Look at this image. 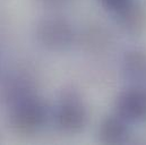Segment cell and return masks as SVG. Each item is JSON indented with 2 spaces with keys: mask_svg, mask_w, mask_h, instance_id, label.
Segmentation results:
<instances>
[{
  "mask_svg": "<svg viewBox=\"0 0 146 145\" xmlns=\"http://www.w3.org/2000/svg\"><path fill=\"white\" fill-rule=\"evenodd\" d=\"M87 122V111L79 98L74 93H66L57 110V124L68 134L79 133Z\"/></svg>",
  "mask_w": 146,
  "mask_h": 145,
  "instance_id": "3957f363",
  "label": "cell"
},
{
  "mask_svg": "<svg viewBox=\"0 0 146 145\" xmlns=\"http://www.w3.org/2000/svg\"><path fill=\"white\" fill-rule=\"evenodd\" d=\"M125 121L119 116L107 117L100 126V141L104 144H122L127 141L129 130Z\"/></svg>",
  "mask_w": 146,
  "mask_h": 145,
  "instance_id": "8992f818",
  "label": "cell"
},
{
  "mask_svg": "<svg viewBox=\"0 0 146 145\" xmlns=\"http://www.w3.org/2000/svg\"><path fill=\"white\" fill-rule=\"evenodd\" d=\"M36 34L38 41L48 49L64 50L68 48L74 39L70 24L59 17H50L40 22Z\"/></svg>",
  "mask_w": 146,
  "mask_h": 145,
  "instance_id": "7a4b0ae2",
  "label": "cell"
},
{
  "mask_svg": "<svg viewBox=\"0 0 146 145\" xmlns=\"http://www.w3.org/2000/svg\"><path fill=\"white\" fill-rule=\"evenodd\" d=\"M115 14L119 24L126 32L138 35L146 31V7L141 2L133 0Z\"/></svg>",
  "mask_w": 146,
  "mask_h": 145,
  "instance_id": "5b68a950",
  "label": "cell"
},
{
  "mask_svg": "<svg viewBox=\"0 0 146 145\" xmlns=\"http://www.w3.org/2000/svg\"><path fill=\"white\" fill-rule=\"evenodd\" d=\"M38 1H41V2H43L45 5H49V6H57V5L64 3L67 0H38Z\"/></svg>",
  "mask_w": 146,
  "mask_h": 145,
  "instance_id": "9c48e42d",
  "label": "cell"
},
{
  "mask_svg": "<svg viewBox=\"0 0 146 145\" xmlns=\"http://www.w3.org/2000/svg\"><path fill=\"white\" fill-rule=\"evenodd\" d=\"M100 1L106 9L113 13H118L128 3H130L133 0H100Z\"/></svg>",
  "mask_w": 146,
  "mask_h": 145,
  "instance_id": "ba28073f",
  "label": "cell"
},
{
  "mask_svg": "<svg viewBox=\"0 0 146 145\" xmlns=\"http://www.w3.org/2000/svg\"><path fill=\"white\" fill-rule=\"evenodd\" d=\"M123 72L126 76L135 82H146V52L136 50L125 56Z\"/></svg>",
  "mask_w": 146,
  "mask_h": 145,
  "instance_id": "52a82bcc",
  "label": "cell"
},
{
  "mask_svg": "<svg viewBox=\"0 0 146 145\" xmlns=\"http://www.w3.org/2000/svg\"><path fill=\"white\" fill-rule=\"evenodd\" d=\"M115 114L125 121L139 122L146 120V87H130L115 100Z\"/></svg>",
  "mask_w": 146,
  "mask_h": 145,
  "instance_id": "277c9868",
  "label": "cell"
},
{
  "mask_svg": "<svg viewBox=\"0 0 146 145\" xmlns=\"http://www.w3.org/2000/svg\"><path fill=\"white\" fill-rule=\"evenodd\" d=\"M9 124L11 129L24 136L37 133L46 122L48 107L34 94L19 99L11 103Z\"/></svg>",
  "mask_w": 146,
  "mask_h": 145,
  "instance_id": "6da1fadb",
  "label": "cell"
}]
</instances>
